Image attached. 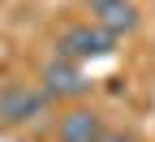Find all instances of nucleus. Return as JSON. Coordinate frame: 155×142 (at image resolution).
I'll return each instance as SVG.
<instances>
[{"instance_id": "obj_3", "label": "nucleus", "mask_w": 155, "mask_h": 142, "mask_svg": "<svg viewBox=\"0 0 155 142\" xmlns=\"http://www.w3.org/2000/svg\"><path fill=\"white\" fill-rule=\"evenodd\" d=\"M43 91L48 99H82L86 91H91V82H86V73H82V65H73V60H48L43 65Z\"/></svg>"}, {"instance_id": "obj_6", "label": "nucleus", "mask_w": 155, "mask_h": 142, "mask_svg": "<svg viewBox=\"0 0 155 142\" xmlns=\"http://www.w3.org/2000/svg\"><path fill=\"white\" fill-rule=\"evenodd\" d=\"M99 142H138V138L125 134V129H104V134H99Z\"/></svg>"}, {"instance_id": "obj_1", "label": "nucleus", "mask_w": 155, "mask_h": 142, "mask_svg": "<svg viewBox=\"0 0 155 142\" xmlns=\"http://www.w3.org/2000/svg\"><path fill=\"white\" fill-rule=\"evenodd\" d=\"M116 52V39L99 26L91 22H78V26H65L61 39H56V56L61 60H73V65H82V60H104Z\"/></svg>"}, {"instance_id": "obj_4", "label": "nucleus", "mask_w": 155, "mask_h": 142, "mask_svg": "<svg viewBox=\"0 0 155 142\" xmlns=\"http://www.w3.org/2000/svg\"><path fill=\"white\" fill-rule=\"evenodd\" d=\"M86 9H91V26L108 30L112 39H121L138 26V5L134 0H86Z\"/></svg>"}, {"instance_id": "obj_5", "label": "nucleus", "mask_w": 155, "mask_h": 142, "mask_svg": "<svg viewBox=\"0 0 155 142\" xmlns=\"http://www.w3.org/2000/svg\"><path fill=\"white\" fill-rule=\"evenodd\" d=\"M104 121L91 108H69L61 121H56V142H99Z\"/></svg>"}, {"instance_id": "obj_2", "label": "nucleus", "mask_w": 155, "mask_h": 142, "mask_svg": "<svg viewBox=\"0 0 155 142\" xmlns=\"http://www.w3.org/2000/svg\"><path fill=\"white\" fill-rule=\"evenodd\" d=\"M52 99L30 86V82H9L5 91H0V125H30V121H39L48 112Z\"/></svg>"}]
</instances>
